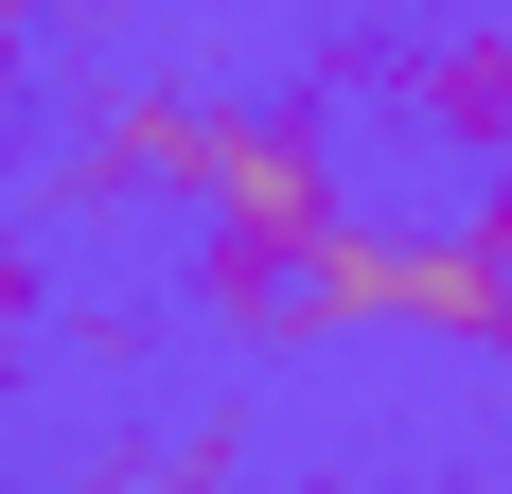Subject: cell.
Listing matches in <instances>:
<instances>
[{"label": "cell", "mask_w": 512, "mask_h": 494, "mask_svg": "<svg viewBox=\"0 0 512 494\" xmlns=\"http://www.w3.org/2000/svg\"><path fill=\"white\" fill-rule=\"evenodd\" d=\"M212 71H106L53 142V212H124V195H177L195 212V159H212Z\"/></svg>", "instance_id": "obj_3"}, {"label": "cell", "mask_w": 512, "mask_h": 494, "mask_svg": "<svg viewBox=\"0 0 512 494\" xmlns=\"http://www.w3.org/2000/svg\"><path fill=\"white\" fill-rule=\"evenodd\" d=\"M460 247H477V283H495V353H512V177H477V212H460Z\"/></svg>", "instance_id": "obj_6"}, {"label": "cell", "mask_w": 512, "mask_h": 494, "mask_svg": "<svg viewBox=\"0 0 512 494\" xmlns=\"http://www.w3.org/2000/svg\"><path fill=\"white\" fill-rule=\"evenodd\" d=\"M18 18H106V0H18Z\"/></svg>", "instance_id": "obj_9"}, {"label": "cell", "mask_w": 512, "mask_h": 494, "mask_svg": "<svg viewBox=\"0 0 512 494\" xmlns=\"http://www.w3.org/2000/svg\"><path fill=\"white\" fill-rule=\"evenodd\" d=\"M18 89H36V18L0 0V124H18Z\"/></svg>", "instance_id": "obj_7"}, {"label": "cell", "mask_w": 512, "mask_h": 494, "mask_svg": "<svg viewBox=\"0 0 512 494\" xmlns=\"http://www.w3.org/2000/svg\"><path fill=\"white\" fill-rule=\"evenodd\" d=\"M265 494H371V477H354V459H301V477H265Z\"/></svg>", "instance_id": "obj_8"}, {"label": "cell", "mask_w": 512, "mask_h": 494, "mask_svg": "<svg viewBox=\"0 0 512 494\" xmlns=\"http://www.w3.org/2000/svg\"><path fill=\"white\" fill-rule=\"evenodd\" d=\"M336 212H354V142H336V106H301V89H230V106H212L195 230H230V247H318Z\"/></svg>", "instance_id": "obj_2"}, {"label": "cell", "mask_w": 512, "mask_h": 494, "mask_svg": "<svg viewBox=\"0 0 512 494\" xmlns=\"http://www.w3.org/2000/svg\"><path fill=\"white\" fill-rule=\"evenodd\" d=\"M36 336H53V265H36V230L0 212V389L36 371Z\"/></svg>", "instance_id": "obj_5"}, {"label": "cell", "mask_w": 512, "mask_h": 494, "mask_svg": "<svg viewBox=\"0 0 512 494\" xmlns=\"http://www.w3.org/2000/svg\"><path fill=\"white\" fill-rule=\"evenodd\" d=\"M389 124L442 142L460 177H512V18L495 0H442V18L389 36Z\"/></svg>", "instance_id": "obj_4"}, {"label": "cell", "mask_w": 512, "mask_h": 494, "mask_svg": "<svg viewBox=\"0 0 512 494\" xmlns=\"http://www.w3.org/2000/svg\"><path fill=\"white\" fill-rule=\"evenodd\" d=\"M442 494H512V477H442Z\"/></svg>", "instance_id": "obj_10"}, {"label": "cell", "mask_w": 512, "mask_h": 494, "mask_svg": "<svg viewBox=\"0 0 512 494\" xmlns=\"http://www.w3.org/2000/svg\"><path fill=\"white\" fill-rule=\"evenodd\" d=\"M336 336H442V353H495V283H477L460 212H336L301 247V353Z\"/></svg>", "instance_id": "obj_1"}]
</instances>
